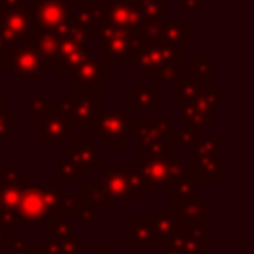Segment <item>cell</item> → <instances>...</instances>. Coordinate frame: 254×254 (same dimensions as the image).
<instances>
[{
    "label": "cell",
    "mask_w": 254,
    "mask_h": 254,
    "mask_svg": "<svg viewBox=\"0 0 254 254\" xmlns=\"http://www.w3.org/2000/svg\"><path fill=\"white\" fill-rule=\"evenodd\" d=\"M75 192L67 194L60 177L52 183L28 181L18 194L12 228H46L54 218L75 220Z\"/></svg>",
    "instance_id": "1"
},
{
    "label": "cell",
    "mask_w": 254,
    "mask_h": 254,
    "mask_svg": "<svg viewBox=\"0 0 254 254\" xmlns=\"http://www.w3.org/2000/svg\"><path fill=\"white\" fill-rule=\"evenodd\" d=\"M89 38L99 40V58L107 65H133L139 50L143 48V38L139 32L113 28L105 22H97L89 30Z\"/></svg>",
    "instance_id": "2"
},
{
    "label": "cell",
    "mask_w": 254,
    "mask_h": 254,
    "mask_svg": "<svg viewBox=\"0 0 254 254\" xmlns=\"http://www.w3.org/2000/svg\"><path fill=\"white\" fill-rule=\"evenodd\" d=\"M56 109L65 113L73 129H89L91 121L101 111V91L99 85H75L56 103Z\"/></svg>",
    "instance_id": "3"
},
{
    "label": "cell",
    "mask_w": 254,
    "mask_h": 254,
    "mask_svg": "<svg viewBox=\"0 0 254 254\" xmlns=\"http://www.w3.org/2000/svg\"><path fill=\"white\" fill-rule=\"evenodd\" d=\"M131 129H133V119L125 111H119L117 101H111L107 111L101 109L89 125L91 139L99 141V145L103 147H127L129 141L133 139Z\"/></svg>",
    "instance_id": "4"
},
{
    "label": "cell",
    "mask_w": 254,
    "mask_h": 254,
    "mask_svg": "<svg viewBox=\"0 0 254 254\" xmlns=\"http://www.w3.org/2000/svg\"><path fill=\"white\" fill-rule=\"evenodd\" d=\"M99 169H101L99 185L105 190L109 200H115V202H133V200H137L139 190H143V183H141V175H139L135 165L107 167V165L99 163Z\"/></svg>",
    "instance_id": "5"
},
{
    "label": "cell",
    "mask_w": 254,
    "mask_h": 254,
    "mask_svg": "<svg viewBox=\"0 0 254 254\" xmlns=\"http://www.w3.org/2000/svg\"><path fill=\"white\" fill-rule=\"evenodd\" d=\"M87 54H91L89 32L71 24V28L58 40V56L52 67L58 75H71Z\"/></svg>",
    "instance_id": "6"
},
{
    "label": "cell",
    "mask_w": 254,
    "mask_h": 254,
    "mask_svg": "<svg viewBox=\"0 0 254 254\" xmlns=\"http://www.w3.org/2000/svg\"><path fill=\"white\" fill-rule=\"evenodd\" d=\"M67 0H34L32 2V32H50L62 38L71 28Z\"/></svg>",
    "instance_id": "7"
},
{
    "label": "cell",
    "mask_w": 254,
    "mask_h": 254,
    "mask_svg": "<svg viewBox=\"0 0 254 254\" xmlns=\"http://www.w3.org/2000/svg\"><path fill=\"white\" fill-rule=\"evenodd\" d=\"M8 67H10L12 75L22 85H32V83H36L42 77L46 65H44V62H42V58H40L32 38H26L20 44L10 48Z\"/></svg>",
    "instance_id": "8"
},
{
    "label": "cell",
    "mask_w": 254,
    "mask_h": 254,
    "mask_svg": "<svg viewBox=\"0 0 254 254\" xmlns=\"http://www.w3.org/2000/svg\"><path fill=\"white\" fill-rule=\"evenodd\" d=\"M181 64H183V48L165 44L161 40H153V42L143 44L133 65H135L137 75H145V73L155 71L157 67H163V65L181 67Z\"/></svg>",
    "instance_id": "9"
},
{
    "label": "cell",
    "mask_w": 254,
    "mask_h": 254,
    "mask_svg": "<svg viewBox=\"0 0 254 254\" xmlns=\"http://www.w3.org/2000/svg\"><path fill=\"white\" fill-rule=\"evenodd\" d=\"M97 12H99L97 22H105V24H109L113 28L139 32L145 26V18L139 12L137 0H109L105 4H99Z\"/></svg>",
    "instance_id": "10"
},
{
    "label": "cell",
    "mask_w": 254,
    "mask_h": 254,
    "mask_svg": "<svg viewBox=\"0 0 254 254\" xmlns=\"http://www.w3.org/2000/svg\"><path fill=\"white\" fill-rule=\"evenodd\" d=\"M143 190L147 192H157V190H167L171 192V181H169V157H151L145 155L143 151L137 149V163H135Z\"/></svg>",
    "instance_id": "11"
},
{
    "label": "cell",
    "mask_w": 254,
    "mask_h": 254,
    "mask_svg": "<svg viewBox=\"0 0 254 254\" xmlns=\"http://www.w3.org/2000/svg\"><path fill=\"white\" fill-rule=\"evenodd\" d=\"M32 34V0L12 10H0V36L12 48Z\"/></svg>",
    "instance_id": "12"
},
{
    "label": "cell",
    "mask_w": 254,
    "mask_h": 254,
    "mask_svg": "<svg viewBox=\"0 0 254 254\" xmlns=\"http://www.w3.org/2000/svg\"><path fill=\"white\" fill-rule=\"evenodd\" d=\"M73 131L75 129L69 123L67 115L58 109L36 119V135L44 139L48 147H64L73 137Z\"/></svg>",
    "instance_id": "13"
},
{
    "label": "cell",
    "mask_w": 254,
    "mask_h": 254,
    "mask_svg": "<svg viewBox=\"0 0 254 254\" xmlns=\"http://www.w3.org/2000/svg\"><path fill=\"white\" fill-rule=\"evenodd\" d=\"M173 212L179 224L198 226L208 230L210 224V202L198 198H175L173 196Z\"/></svg>",
    "instance_id": "14"
},
{
    "label": "cell",
    "mask_w": 254,
    "mask_h": 254,
    "mask_svg": "<svg viewBox=\"0 0 254 254\" xmlns=\"http://www.w3.org/2000/svg\"><path fill=\"white\" fill-rule=\"evenodd\" d=\"M167 246H173V248L181 250L183 254H208L210 252V242H208V234L204 228L187 226V224H179V222H177V230Z\"/></svg>",
    "instance_id": "15"
},
{
    "label": "cell",
    "mask_w": 254,
    "mask_h": 254,
    "mask_svg": "<svg viewBox=\"0 0 254 254\" xmlns=\"http://www.w3.org/2000/svg\"><path fill=\"white\" fill-rule=\"evenodd\" d=\"M71 143L64 145V153L69 155L71 159H75L81 169L85 171V175H89L93 171V167H99L101 163V145L93 143L91 137H71Z\"/></svg>",
    "instance_id": "16"
},
{
    "label": "cell",
    "mask_w": 254,
    "mask_h": 254,
    "mask_svg": "<svg viewBox=\"0 0 254 254\" xmlns=\"http://www.w3.org/2000/svg\"><path fill=\"white\" fill-rule=\"evenodd\" d=\"M175 125L169 119H133L131 137L139 143H171V133ZM175 149V147H173Z\"/></svg>",
    "instance_id": "17"
},
{
    "label": "cell",
    "mask_w": 254,
    "mask_h": 254,
    "mask_svg": "<svg viewBox=\"0 0 254 254\" xmlns=\"http://www.w3.org/2000/svg\"><path fill=\"white\" fill-rule=\"evenodd\" d=\"M71 75H73L75 85H99L101 87L109 83V65L101 58L87 54Z\"/></svg>",
    "instance_id": "18"
},
{
    "label": "cell",
    "mask_w": 254,
    "mask_h": 254,
    "mask_svg": "<svg viewBox=\"0 0 254 254\" xmlns=\"http://www.w3.org/2000/svg\"><path fill=\"white\" fill-rule=\"evenodd\" d=\"M228 169V159L224 155L214 153L212 157H206V159H200V161H190L189 165V171L196 177V181L202 185H214L218 183L220 175H224Z\"/></svg>",
    "instance_id": "19"
},
{
    "label": "cell",
    "mask_w": 254,
    "mask_h": 254,
    "mask_svg": "<svg viewBox=\"0 0 254 254\" xmlns=\"http://www.w3.org/2000/svg\"><path fill=\"white\" fill-rule=\"evenodd\" d=\"M127 246H163L153 218H129L127 220Z\"/></svg>",
    "instance_id": "20"
},
{
    "label": "cell",
    "mask_w": 254,
    "mask_h": 254,
    "mask_svg": "<svg viewBox=\"0 0 254 254\" xmlns=\"http://www.w3.org/2000/svg\"><path fill=\"white\" fill-rule=\"evenodd\" d=\"M157 40L177 46V48H187L192 44V28L190 22H169V20H159L157 24Z\"/></svg>",
    "instance_id": "21"
},
{
    "label": "cell",
    "mask_w": 254,
    "mask_h": 254,
    "mask_svg": "<svg viewBox=\"0 0 254 254\" xmlns=\"http://www.w3.org/2000/svg\"><path fill=\"white\" fill-rule=\"evenodd\" d=\"M173 89H171V99L175 103H187V101H192L196 99L208 85L206 79H200L192 73H179V77L171 83Z\"/></svg>",
    "instance_id": "22"
},
{
    "label": "cell",
    "mask_w": 254,
    "mask_h": 254,
    "mask_svg": "<svg viewBox=\"0 0 254 254\" xmlns=\"http://www.w3.org/2000/svg\"><path fill=\"white\" fill-rule=\"evenodd\" d=\"M165 95L157 91L155 83H139L129 95H127V109L129 111H141V109H151L157 103H161Z\"/></svg>",
    "instance_id": "23"
},
{
    "label": "cell",
    "mask_w": 254,
    "mask_h": 254,
    "mask_svg": "<svg viewBox=\"0 0 254 254\" xmlns=\"http://www.w3.org/2000/svg\"><path fill=\"white\" fill-rule=\"evenodd\" d=\"M30 38H32L44 65H54L56 56H58V40L60 38L50 32H32Z\"/></svg>",
    "instance_id": "24"
},
{
    "label": "cell",
    "mask_w": 254,
    "mask_h": 254,
    "mask_svg": "<svg viewBox=\"0 0 254 254\" xmlns=\"http://www.w3.org/2000/svg\"><path fill=\"white\" fill-rule=\"evenodd\" d=\"M153 224H155V230H157L163 246H167L177 230V218H175L173 208H157L153 212Z\"/></svg>",
    "instance_id": "25"
},
{
    "label": "cell",
    "mask_w": 254,
    "mask_h": 254,
    "mask_svg": "<svg viewBox=\"0 0 254 254\" xmlns=\"http://www.w3.org/2000/svg\"><path fill=\"white\" fill-rule=\"evenodd\" d=\"M69 18L75 26L89 32L91 26L97 22L99 12H97V6L89 4V2H73V4H69Z\"/></svg>",
    "instance_id": "26"
},
{
    "label": "cell",
    "mask_w": 254,
    "mask_h": 254,
    "mask_svg": "<svg viewBox=\"0 0 254 254\" xmlns=\"http://www.w3.org/2000/svg\"><path fill=\"white\" fill-rule=\"evenodd\" d=\"M56 169H58V177L62 181H69V183L81 185L83 179H85V171L81 169V165L75 159H71L69 155H65V153L56 157Z\"/></svg>",
    "instance_id": "27"
},
{
    "label": "cell",
    "mask_w": 254,
    "mask_h": 254,
    "mask_svg": "<svg viewBox=\"0 0 254 254\" xmlns=\"http://www.w3.org/2000/svg\"><path fill=\"white\" fill-rule=\"evenodd\" d=\"M171 194L175 198H198L200 196V183L196 177L187 169L171 187Z\"/></svg>",
    "instance_id": "28"
},
{
    "label": "cell",
    "mask_w": 254,
    "mask_h": 254,
    "mask_svg": "<svg viewBox=\"0 0 254 254\" xmlns=\"http://www.w3.org/2000/svg\"><path fill=\"white\" fill-rule=\"evenodd\" d=\"M83 238L81 236H67V238H48L44 244L46 254H81Z\"/></svg>",
    "instance_id": "29"
},
{
    "label": "cell",
    "mask_w": 254,
    "mask_h": 254,
    "mask_svg": "<svg viewBox=\"0 0 254 254\" xmlns=\"http://www.w3.org/2000/svg\"><path fill=\"white\" fill-rule=\"evenodd\" d=\"M79 194L83 196V200H85L87 204H91L93 208H97V210H101V212L111 206V200L107 198V194H105V190L101 189L99 183H85V181H83Z\"/></svg>",
    "instance_id": "30"
},
{
    "label": "cell",
    "mask_w": 254,
    "mask_h": 254,
    "mask_svg": "<svg viewBox=\"0 0 254 254\" xmlns=\"http://www.w3.org/2000/svg\"><path fill=\"white\" fill-rule=\"evenodd\" d=\"M183 107V115H181V127H192V129H204L210 123V117L200 111L192 101L181 103Z\"/></svg>",
    "instance_id": "31"
},
{
    "label": "cell",
    "mask_w": 254,
    "mask_h": 254,
    "mask_svg": "<svg viewBox=\"0 0 254 254\" xmlns=\"http://www.w3.org/2000/svg\"><path fill=\"white\" fill-rule=\"evenodd\" d=\"M228 145L226 137H206V139H198V143L192 147V159L190 161H200L206 157H212L214 153H218L222 147Z\"/></svg>",
    "instance_id": "32"
},
{
    "label": "cell",
    "mask_w": 254,
    "mask_h": 254,
    "mask_svg": "<svg viewBox=\"0 0 254 254\" xmlns=\"http://www.w3.org/2000/svg\"><path fill=\"white\" fill-rule=\"evenodd\" d=\"M54 109H56V103L50 101L46 95H42V93H30L28 95V117L30 119L36 121Z\"/></svg>",
    "instance_id": "33"
},
{
    "label": "cell",
    "mask_w": 254,
    "mask_h": 254,
    "mask_svg": "<svg viewBox=\"0 0 254 254\" xmlns=\"http://www.w3.org/2000/svg\"><path fill=\"white\" fill-rule=\"evenodd\" d=\"M200 139V129H192V127H175L171 133V145L173 147H185V149H192Z\"/></svg>",
    "instance_id": "34"
},
{
    "label": "cell",
    "mask_w": 254,
    "mask_h": 254,
    "mask_svg": "<svg viewBox=\"0 0 254 254\" xmlns=\"http://www.w3.org/2000/svg\"><path fill=\"white\" fill-rule=\"evenodd\" d=\"M75 200H77V206H75V218L81 222L83 228H91V224H93L95 220L101 218V210H97V208H93L91 204H87L79 192H75Z\"/></svg>",
    "instance_id": "35"
},
{
    "label": "cell",
    "mask_w": 254,
    "mask_h": 254,
    "mask_svg": "<svg viewBox=\"0 0 254 254\" xmlns=\"http://www.w3.org/2000/svg\"><path fill=\"white\" fill-rule=\"evenodd\" d=\"M20 127V121L12 117V103L10 101H2L0 99V145L4 139L10 137V133L14 129Z\"/></svg>",
    "instance_id": "36"
},
{
    "label": "cell",
    "mask_w": 254,
    "mask_h": 254,
    "mask_svg": "<svg viewBox=\"0 0 254 254\" xmlns=\"http://www.w3.org/2000/svg\"><path fill=\"white\" fill-rule=\"evenodd\" d=\"M139 12L147 22H159L165 14V0H137Z\"/></svg>",
    "instance_id": "37"
},
{
    "label": "cell",
    "mask_w": 254,
    "mask_h": 254,
    "mask_svg": "<svg viewBox=\"0 0 254 254\" xmlns=\"http://www.w3.org/2000/svg\"><path fill=\"white\" fill-rule=\"evenodd\" d=\"M190 73L208 81V77H212V75L218 73V67L214 64H210V60L206 56H194L190 60Z\"/></svg>",
    "instance_id": "38"
},
{
    "label": "cell",
    "mask_w": 254,
    "mask_h": 254,
    "mask_svg": "<svg viewBox=\"0 0 254 254\" xmlns=\"http://www.w3.org/2000/svg\"><path fill=\"white\" fill-rule=\"evenodd\" d=\"M48 238H67L73 234V220L71 218H54L46 228Z\"/></svg>",
    "instance_id": "39"
},
{
    "label": "cell",
    "mask_w": 254,
    "mask_h": 254,
    "mask_svg": "<svg viewBox=\"0 0 254 254\" xmlns=\"http://www.w3.org/2000/svg\"><path fill=\"white\" fill-rule=\"evenodd\" d=\"M30 177L14 165H2L0 167V185H18V183H24Z\"/></svg>",
    "instance_id": "40"
},
{
    "label": "cell",
    "mask_w": 254,
    "mask_h": 254,
    "mask_svg": "<svg viewBox=\"0 0 254 254\" xmlns=\"http://www.w3.org/2000/svg\"><path fill=\"white\" fill-rule=\"evenodd\" d=\"M153 77H155V83H173L177 77H179V67L175 65H163V67H157L155 71H151Z\"/></svg>",
    "instance_id": "41"
},
{
    "label": "cell",
    "mask_w": 254,
    "mask_h": 254,
    "mask_svg": "<svg viewBox=\"0 0 254 254\" xmlns=\"http://www.w3.org/2000/svg\"><path fill=\"white\" fill-rule=\"evenodd\" d=\"M6 246L12 250V254H24L26 248L30 246V240L26 236H22V238H10Z\"/></svg>",
    "instance_id": "42"
},
{
    "label": "cell",
    "mask_w": 254,
    "mask_h": 254,
    "mask_svg": "<svg viewBox=\"0 0 254 254\" xmlns=\"http://www.w3.org/2000/svg\"><path fill=\"white\" fill-rule=\"evenodd\" d=\"M8 60H10V46L0 36V65H8Z\"/></svg>",
    "instance_id": "43"
},
{
    "label": "cell",
    "mask_w": 254,
    "mask_h": 254,
    "mask_svg": "<svg viewBox=\"0 0 254 254\" xmlns=\"http://www.w3.org/2000/svg\"><path fill=\"white\" fill-rule=\"evenodd\" d=\"M30 0H0V10H12L22 4H28Z\"/></svg>",
    "instance_id": "44"
},
{
    "label": "cell",
    "mask_w": 254,
    "mask_h": 254,
    "mask_svg": "<svg viewBox=\"0 0 254 254\" xmlns=\"http://www.w3.org/2000/svg\"><path fill=\"white\" fill-rule=\"evenodd\" d=\"M12 238V234H10V228H6L4 224H0V254H2V250L6 248V244H8V240Z\"/></svg>",
    "instance_id": "45"
},
{
    "label": "cell",
    "mask_w": 254,
    "mask_h": 254,
    "mask_svg": "<svg viewBox=\"0 0 254 254\" xmlns=\"http://www.w3.org/2000/svg\"><path fill=\"white\" fill-rule=\"evenodd\" d=\"M109 252H111V250H109V246L101 244V246H93L89 254H109Z\"/></svg>",
    "instance_id": "46"
},
{
    "label": "cell",
    "mask_w": 254,
    "mask_h": 254,
    "mask_svg": "<svg viewBox=\"0 0 254 254\" xmlns=\"http://www.w3.org/2000/svg\"><path fill=\"white\" fill-rule=\"evenodd\" d=\"M24 254H46V252H44V246H32V244H30Z\"/></svg>",
    "instance_id": "47"
},
{
    "label": "cell",
    "mask_w": 254,
    "mask_h": 254,
    "mask_svg": "<svg viewBox=\"0 0 254 254\" xmlns=\"http://www.w3.org/2000/svg\"><path fill=\"white\" fill-rule=\"evenodd\" d=\"M167 248V254H183L181 250H177V248H173V246H165Z\"/></svg>",
    "instance_id": "48"
},
{
    "label": "cell",
    "mask_w": 254,
    "mask_h": 254,
    "mask_svg": "<svg viewBox=\"0 0 254 254\" xmlns=\"http://www.w3.org/2000/svg\"><path fill=\"white\" fill-rule=\"evenodd\" d=\"M196 2H198V4H200V6H202V4H204V2H214V0H196Z\"/></svg>",
    "instance_id": "49"
},
{
    "label": "cell",
    "mask_w": 254,
    "mask_h": 254,
    "mask_svg": "<svg viewBox=\"0 0 254 254\" xmlns=\"http://www.w3.org/2000/svg\"><path fill=\"white\" fill-rule=\"evenodd\" d=\"M0 99H2V87H0Z\"/></svg>",
    "instance_id": "50"
},
{
    "label": "cell",
    "mask_w": 254,
    "mask_h": 254,
    "mask_svg": "<svg viewBox=\"0 0 254 254\" xmlns=\"http://www.w3.org/2000/svg\"><path fill=\"white\" fill-rule=\"evenodd\" d=\"M0 87H2V75H0Z\"/></svg>",
    "instance_id": "51"
}]
</instances>
